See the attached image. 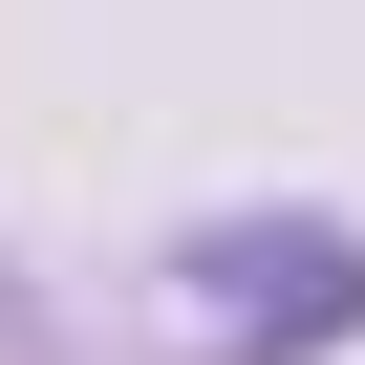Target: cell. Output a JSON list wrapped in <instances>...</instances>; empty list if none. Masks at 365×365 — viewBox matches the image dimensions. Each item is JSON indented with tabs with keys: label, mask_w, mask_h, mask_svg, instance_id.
I'll list each match as a JSON object with an SVG mask.
<instances>
[{
	"label": "cell",
	"mask_w": 365,
	"mask_h": 365,
	"mask_svg": "<svg viewBox=\"0 0 365 365\" xmlns=\"http://www.w3.org/2000/svg\"><path fill=\"white\" fill-rule=\"evenodd\" d=\"M215 279H237L215 322H279V344H344V322H365V258H344V237H279V258H215Z\"/></svg>",
	"instance_id": "1"
}]
</instances>
